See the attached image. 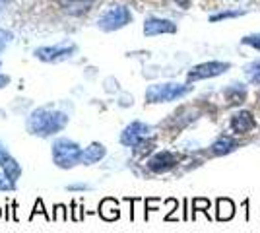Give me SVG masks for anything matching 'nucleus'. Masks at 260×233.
Instances as JSON below:
<instances>
[{
    "label": "nucleus",
    "mask_w": 260,
    "mask_h": 233,
    "mask_svg": "<svg viewBox=\"0 0 260 233\" xmlns=\"http://www.w3.org/2000/svg\"><path fill=\"white\" fill-rule=\"evenodd\" d=\"M93 187L91 185H87V183H72V185H68L66 190H70V192H84V190H91Z\"/></svg>",
    "instance_id": "obj_25"
},
{
    "label": "nucleus",
    "mask_w": 260,
    "mask_h": 233,
    "mask_svg": "<svg viewBox=\"0 0 260 233\" xmlns=\"http://www.w3.org/2000/svg\"><path fill=\"white\" fill-rule=\"evenodd\" d=\"M8 154H10V152H8L6 144H4V142H0V161H2V159H4V157H6Z\"/></svg>",
    "instance_id": "obj_30"
},
{
    "label": "nucleus",
    "mask_w": 260,
    "mask_h": 233,
    "mask_svg": "<svg viewBox=\"0 0 260 233\" xmlns=\"http://www.w3.org/2000/svg\"><path fill=\"white\" fill-rule=\"evenodd\" d=\"M53 220H60V222H66V220H68V210H66L64 204H56V206H54Z\"/></svg>",
    "instance_id": "obj_22"
},
{
    "label": "nucleus",
    "mask_w": 260,
    "mask_h": 233,
    "mask_svg": "<svg viewBox=\"0 0 260 233\" xmlns=\"http://www.w3.org/2000/svg\"><path fill=\"white\" fill-rule=\"evenodd\" d=\"M0 167H2V173L6 175V177L10 179L12 183H16L18 179L22 177V165L12 157L10 154L6 155L2 161H0Z\"/></svg>",
    "instance_id": "obj_15"
},
{
    "label": "nucleus",
    "mask_w": 260,
    "mask_h": 233,
    "mask_svg": "<svg viewBox=\"0 0 260 233\" xmlns=\"http://www.w3.org/2000/svg\"><path fill=\"white\" fill-rule=\"evenodd\" d=\"M37 214H43L45 220H47V222H51V220H53V216H49V214H47V210H45L43 200H41V198H37V202H35V206H33V212H31V216H29V218L33 220V218H35Z\"/></svg>",
    "instance_id": "obj_20"
},
{
    "label": "nucleus",
    "mask_w": 260,
    "mask_h": 233,
    "mask_svg": "<svg viewBox=\"0 0 260 233\" xmlns=\"http://www.w3.org/2000/svg\"><path fill=\"white\" fill-rule=\"evenodd\" d=\"M241 43H243V45H249V47H252V49L260 51V34L247 35V37H243V39H241Z\"/></svg>",
    "instance_id": "obj_21"
},
{
    "label": "nucleus",
    "mask_w": 260,
    "mask_h": 233,
    "mask_svg": "<svg viewBox=\"0 0 260 233\" xmlns=\"http://www.w3.org/2000/svg\"><path fill=\"white\" fill-rule=\"evenodd\" d=\"M72 208H74V210H72V220H76V222H80V220L84 218V216H82V210H84V208H78L76 202H72Z\"/></svg>",
    "instance_id": "obj_26"
},
{
    "label": "nucleus",
    "mask_w": 260,
    "mask_h": 233,
    "mask_svg": "<svg viewBox=\"0 0 260 233\" xmlns=\"http://www.w3.org/2000/svg\"><path fill=\"white\" fill-rule=\"evenodd\" d=\"M10 84V76H6V74H0V89L6 88Z\"/></svg>",
    "instance_id": "obj_29"
},
{
    "label": "nucleus",
    "mask_w": 260,
    "mask_h": 233,
    "mask_svg": "<svg viewBox=\"0 0 260 233\" xmlns=\"http://www.w3.org/2000/svg\"><path fill=\"white\" fill-rule=\"evenodd\" d=\"M130 22H132V12L122 4H117L101 12V16L98 18V27L105 34H111V31L126 27Z\"/></svg>",
    "instance_id": "obj_4"
},
{
    "label": "nucleus",
    "mask_w": 260,
    "mask_h": 233,
    "mask_svg": "<svg viewBox=\"0 0 260 233\" xmlns=\"http://www.w3.org/2000/svg\"><path fill=\"white\" fill-rule=\"evenodd\" d=\"M0 66H2V62H0Z\"/></svg>",
    "instance_id": "obj_32"
},
{
    "label": "nucleus",
    "mask_w": 260,
    "mask_h": 233,
    "mask_svg": "<svg viewBox=\"0 0 260 233\" xmlns=\"http://www.w3.org/2000/svg\"><path fill=\"white\" fill-rule=\"evenodd\" d=\"M82 152L84 150L74 140H68V138H56L51 146L54 165L60 167V169H72V167L80 165Z\"/></svg>",
    "instance_id": "obj_2"
},
{
    "label": "nucleus",
    "mask_w": 260,
    "mask_h": 233,
    "mask_svg": "<svg viewBox=\"0 0 260 233\" xmlns=\"http://www.w3.org/2000/svg\"><path fill=\"white\" fill-rule=\"evenodd\" d=\"M237 140H233L231 136H219L216 142L212 144V154L214 155H225L231 154L233 150H237Z\"/></svg>",
    "instance_id": "obj_16"
},
{
    "label": "nucleus",
    "mask_w": 260,
    "mask_h": 233,
    "mask_svg": "<svg viewBox=\"0 0 260 233\" xmlns=\"http://www.w3.org/2000/svg\"><path fill=\"white\" fill-rule=\"evenodd\" d=\"M229 126H231V130H233V132L247 134L256 126V119L252 117V113L250 111H245V109H243V111H237L233 117H231Z\"/></svg>",
    "instance_id": "obj_10"
},
{
    "label": "nucleus",
    "mask_w": 260,
    "mask_h": 233,
    "mask_svg": "<svg viewBox=\"0 0 260 233\" xmlns=\"http://www.w3.org/2000/svg\"><path fill=\"white\" fill-rule=\"evenodd\" d=\"M0 190H4V192L6 190H16V183H12L4 173H0Z\"/></svg>",
    "instance_id": "obj_24"
},
{
    "label": "nucleus",
    "mask_w": 260,
    "mask_h": 233,
    "mask_svg": "<svg viewBox=\"0 0 260 233\" xmlns=\"http://www.w3.org/2000/svg\"><path fill=\"white\" fill-rule=\"evenodd\" d=\"M152 136V126L142 121L130 122L128 126H124V130L120 132V144L126 148H136L144 140H148Z\"/></svg>",
    "instance_id": "obj_7"
},
{
    "label": "nucleus",
    "mask_w": 260,
    "mask_h": 233,
    "mask_svg": "<svg viewBox=\"0 0 260 233\" xmlns=\"http://www.w3.org/2000/svg\"><path fill=\"white\" fill-rule=\"evenodd\" d=\"M231 64L229 62H221V60H210V62H202V64H196L188 70L186 74V80L188 84L190 82H198V80H206V78H216L225 74Z\"/></svg>",
    "instance_id": "obj_6"
},
{
    "label": "nucleus",
    "mask_w": 260,
    "mask_h": 233,
    "mask_svg": "<svg viewBox=\"0 0 260 233\" xmlns=\"http://www.w3.org/2000/svg\"><path fill=\"white\" fill-rule=\"evenodd\" d=\"M0 218H2V208H0Z\"/></svg>",
    "instance_id": "obj_31"
},
{
    "label": "nucleus",
    "mask_w": 260,
    "mask_h": 233,
    "mask_svg": "<svg viewBox=\"0 0 260 233\" xmlns=\"http://www.w3.org/2000/svg\"><path fill=\"white\" fill-rule=\"evenodd\" d=\"M190 91H192L190 84H177V82L153 84L146 89V101L148 103H169V101L181 99Z\"/></svg>",
    "instance_id": "obj_3"
},
{
    "label": "nucleus",
    "mask_w": 260,
    "mask_h": 233,
    "mask_svg": "<svg viewBox=\"0 0 260 233\" xmlns=\"http://www.w3.org/2000/svg\"><path fill=\"white\" fill-rule=\"evenodd\" d=\"M56 4L70 16H84L86 12L91 10L95 0H56Z\"/></svg>",
    "instance_id": "obj_12"
},
{
    "label": "nucleus",
    "mask_w": 260,
    "mask_h": 233,
    "mask_svg": "<svg viewBox=\"0 0 260 233\" xmlns=\"http://www.w3.org/2000/svg\"><path fill=\"white\" fill-rule=\"evenodd\" d=\"M235 216V204L229 198H217V222H228Z\"/></svg>",
    "instance_id": "obj_17"
},
{
    "label": "nucleus",
    "mask_w": 260,
    "mask_h": 233,
    "mask_svg": "<svg viewBox=\"0 0 260 233\" xmlns=\"http://www.w3.org/2000/svg\"><path fill=\"white\" fill-rule=\"evenodd\" d=\"M245 76L249 80V84L260 86V60H254V62H250L249 66L245 68Z\"/></svg>",
    "instance_id": "obj_18"
},
{
    "label": "nucleus",
    "mask_w": 260,
    "mask_h": 233,
    "mask_svg": "<svg viewBox=\"0 0 260 233\" xmlns=\"http://www.w3.org/2000/svg\"><path fill=\"white\" fill-rule=\"evenodd\" d=\"M68 121H70V117L64 111L53 109V105H43L29 113V117L25 121V128L31 136L49 138L53 134L60 132L68 124Z\"/></svg>",
    "instance_id": "obj_1"
},
{
    "label": "nucleus",
    "mask_w": 260,
    "mask_h": 233,
    "mask_svg": "<svg viewBox=\"0 0 260 233\" xmlns=\"http://www.w3.org/2000/svg\"><path fill=\"white\" fill-rule=\"evenodd\" d=\"M105 155H107V148H105V146L101 144V142H91L87 148H84L80 165H93V163H99Z\"/></svg>",
    "instance_id": "obj_11"
},
{
    "label": "nucleus",
    "mask_w": 260,
    "mask_h": 233,
    "mask_svg": "<svg viewBox=\"0 0 260 233\" xmlns=\"http://www.w3.org/2000/svg\"><path fill=\"white\" fill-rule=\"evenodd\" d=\"M163 34H177V23H173L171 20H165V18H155V16L146 18V22H144V35L146 37H155V35Z\"/></svg>",
    "instance_id": "obj_9"
},
{
    "label": "nucleus",
    "mask_w": 260,
    "mask_h": 233,
    "mask_svg": "<svg viewBox=\"0 0 260 233\" xmlns=\"http://www.w3.org/2000/svg\"><path fill=\"white\" fill-rule=\"evenodd\" d=\"M175 165H177V155H175L173 152H169V150H161V152L153 154L152 157L148 159V169H150L152 173H157V175L171 171Z\"/></svg>",
    "instance_id": "obj_8"
},
{
    "label": "nucleus",
    "mask_w": 260,
    "mask_h": 233,
    "mask_svg": "<svg viewBox=\"0 0 260 233\" xmlns=\"http://www.w3.org/2000/svg\"><path fill=\"white\" fill-rule=\"evenodd\" d=\"M78 53L76 43L72 41H62V43H56L53 47H39L35 49V56L43 62H60L66 58H72Z\"/></svg>",
    "instance_id": "obj_5"
},
{
    "label": "nucleus",
    "mask_w": 260,
    "mask_h": 233,
    "mask_svg": "<svg viewBox=\"0 0 260 233\" xmlns=\"http://www.w3.org/2000/svg\"><path fill=\"white\" fill-rule=\"evenodd\" d=\"M192 208H194V214H196V210H198V212H206V214H208V208H210V200H206V198H194V200H192Z\"/></svg>",
    "instance_id": "obj_23"
},
{
    "label": "nucleus",
    "mask_w": 260,
    "mask_h": 233,
    "mask_svg": "<svg viewBox=\"0 0 260 233\" xmlns=\"http://www.w3.org/2000/svg\"><path fill=\"white\" fill-rule=\"evenodd\" d=\"M171 2H175L177 6H181L183 10H186V8H190V2H192V0H171Z\"/></svg>",
    "instance_id": "obj_27"
},
{
    "label": "nucleus",
    "mask_w": 260,
    "mask_h": 233,
    "mask_svg": "<svg viewBox=\"0 0 260 233\" xmlns=\"http://www.w3.org/2000/svg\"><path fill=\"white\" fill-rule=\"evenodd\" d=\"M122 107H128V105H132V95H122L119 101Z\"/></svg>",
    "instance_id": "obj_28"
},
{
    "label": "nucleus",
    "mask_w": 260,
    "mask_h": 233,
    "mask_svg": "<svg viewBox=\"0 0 260 233\" xmlns=\"http://www.w3.org/2000/svg\"><path fill=\"white\" fill-rule=\"evenodd\" d=\"M245 10L241 8V10H225V12H219V14H214V16H210V22H219V20H225V18H239V16H243Z\"/></svg>",
    "instance_id": "obj_19"
},
{
    "label": "nucleus",
    "mask_w": 260,
    "mask_h": 233,
    "mask_svg": "<svg viewBox=\"0 0 260 233\" xmlns=\"http://www.w3.org/2000/svg\"><path fill=\"white\" fill-rule=\"evenodd\" d=\"M99 216L105 220V222H115V220H119L120 216V210H119V202L115 198H107L101 200V204H99Z\"/></svg>",
    "instance_id": "obj_13"
},
{
    "label": "nucleus",
    "mask_w": 260,
    "mask_h": 233,
    "mask_svg": "<svg viewBox=\"0 0 260 233\" xmlns=\"http://www.w3.org/2000/svg\"><path fill=\"white\" fill-rule=\"evenodd\" d=\"M223 97L228 101V105H241L247 97V88L243 84H231L223 89Z\"/></svg>",
    "instance_id": "obj_14"
}]
</instances>
